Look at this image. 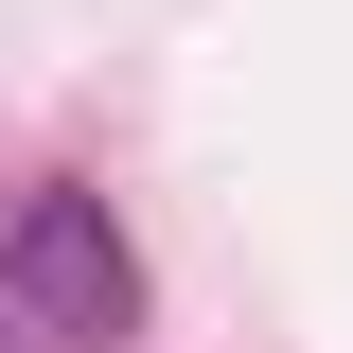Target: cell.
<instances>
[{"instance_id":"obj_1","label":"cell","mask_w":353,"mask_h":353,"mask_svg":"<svg viewBox=\"0 0 353 353\" xmlns=\"http://www.w3.org/2000/svg\"><path fill=\"white\" fill-rule=\"evenodd\" d=\"M141 336V248L106 230V194L36 176L0 194V353H124Z\"/></svg>"}]
</instances>
